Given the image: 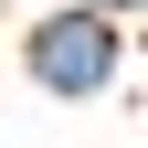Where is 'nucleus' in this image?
<instances>
[{
	"mask_svg": "<svg viewBox=\"0 0 148 148\" xmlns=\"http://www.w3.org/2000/svg\"><path fill=\"white\" fill-rule=\"evenodd\" d=\"M106 64H116V42H106V21H95V11H64V21H42V32H32V74H42L53 95H95V85H106Z\"/></svg>",
	"mask_w": 148,
	"mask_h": 148,
	"instance_id": "1",
	"label": "nucleus"
},
{
	"mask_svg": "<svg viewBox=\"0 0 148 148\" xmlns=\"http://www.w3.org/2000/svg\"><path fill=\"white\" fill-rule=\"evenodd\" d=\"M74 11H95V21H106V11H127V0H74Z\"/></svg>",
	"mask_w": 148,
	"mask_h": 148,
	"instance_id": "2",
	"label": "nucleus"
}]
</instances>
